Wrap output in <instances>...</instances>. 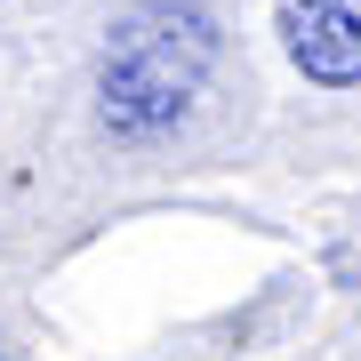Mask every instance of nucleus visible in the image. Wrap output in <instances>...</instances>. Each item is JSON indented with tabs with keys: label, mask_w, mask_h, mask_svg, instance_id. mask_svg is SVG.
<instances>
[{
	"label": "nucleus",
	"mask_w": 361,
	"mask_h": 361,
	"mask_svg": "<svg viewBox=\"0 0 361 361\" xmlns=\"http://www.w3.org/2000/svg\"><path fill=\"white\" fill-rule=\"evenodd\" d=\"M225 56V32L201 0H137L113 32H104L97 65V104L113 137H161L201 104L209 73Z\"/></svg>",
	"instance_id": "obj_1"
},
{
	"label": "nucleus",
	"mask_w": 361,
	"mask_h": 361,
	"mask_svg": "<svg viewBox=\"0 0 361 361\" xmlns=\"http://www.w3.org/2000/svg\"><path fill=\"white\" fill-rule=\"evenodd\" d=\"M281 49L313 89H361V0H281Z\"/></svg>",
	"instance_id": "obj_2"
},
{
	"label": "nucleus",
	"mask_w": 361,
	"mask_h": 361,
	"mask_svg": "<svg viewBox=\"0 0 361 361\" xmlns=\"http://www.w3.org/2000/svg\"><path fill=\"white\" fill-rule=\"evenodd\" d=\"M0 361H16V353H8V345H0Z\"/></svg>",
	"instance_id": "obj_3"
}]
</instances>
